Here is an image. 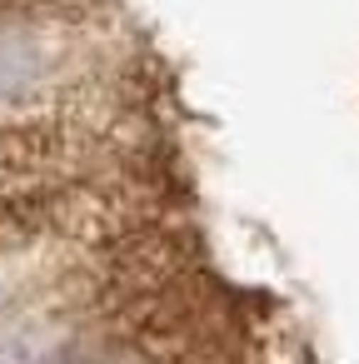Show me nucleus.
Segmentation results:
<instances>
[{
    "label": "nucleus",
    "mask_w": 359,
    "mask_h": 364,
    "mask_svg": "<svg viewBox=\"0 0 359 364\" xmlns=\"http://www.w3.org/2000/svg\"><path fill=\"white\" fill-rule=\"evenodd\" d=\"M36 46L31 41H21V36H0V90H11V85H21V80H31L36 75Z\"/></svg>",
    "instance_id": "nucleus-1"
},
{
    "label": "nucleus",
    "mask_w": 359,
    "mask_h": 364,
    "mask_svg": "<svg viewBox=\"0 0 359 364\" xmlns=\"http://www.w3.org/2000/svg\"><path fill=\"white\" fill-rule=\"evenodd\" d=\"M0 304H6V284H0Z\"/></svg>",
    "instance_id": "nucleus-2"
}]
</instances>
